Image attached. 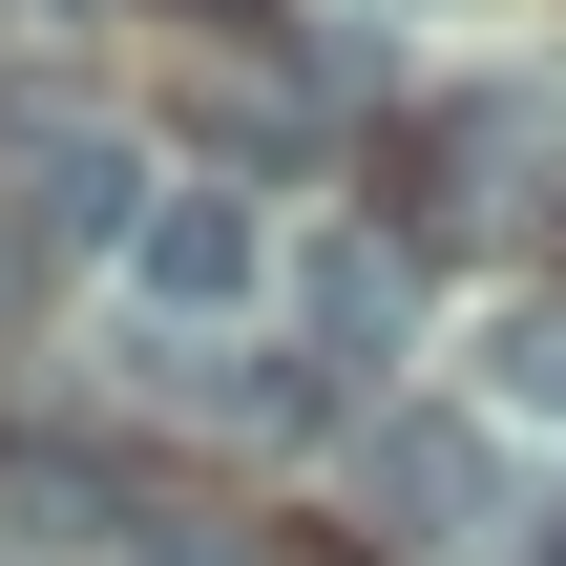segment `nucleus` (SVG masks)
Here are the masks:
<instances>
[{"instance_id":"nucleus-3","label":"nucleus","mask_w":566,"mask_h":566,"mask_svg":"<svg viewBox=\"0 0 566 566\" xmlns=\"http://www.w3.org/2000/svg\"><path fill=\"white\" fill-rule=\"evenodd\" d=\"M0 168H21V210H42V252H126L168 189H147V147L126 126H84V105H0Z\"/></svg>"},{"instance_id":"nucleus-1","label":"nucleus","mask_w":566,"mask_h":566,"mask_svg":"<svg viewBox=\"0 0 566 566\" xmlns=\"http://www.w3.org/2000/svg\"><path fill=\"white\" fill-rule=\"evenodd\" d=\"M126 294H147L168 336H231V315L273 294V210H252V189H168V210L126 231Z\"/></svg>"},{"instance_id":"nucleus-4","label":"nucleus","mask_w":566,"mask_h":566,"mask_svg":"<svg viewBox=\"0 0 566 566\" xmlns=\"http://www.w3.org/2000/svg\"><path fill=\"white\" fill-rule=\"evenodd\" d=\"M399 336H420V252H399V231H315V252H294V357H315L336 399H378Z\"/></svg>"},{"instance_id":"nucleus-2","label":"nucleus","mask_w":566,"mask_h":566,"mask_svg":"<svg viewBox=\"0 0 566 566\" xmlns=\"http://www.w3.org/2000/svg\"><path fill=\"white\" fill-rule=\"evenodd\" d=\"M357 504H378V546H483L504 525V441L483 420H357Z\"/></svg>"},{"instance_id":"nucleus-5","label":"nucleus","mask_w":566,"mask_h":566,"mask_svg":"<svg viewBox=\"0 0 566 566\" xmlns=\"http://www.w3.org/2000/svg\"><path fill=\"white\" fill-rule=\"evenodd\" d=\"M462 378H483V420H566V294H504L462 336Z\"/></svg>"},{"instance_id":"nucleus-6","label":"nucleus","mask_w":566,"mask_h":566,"mask_svg":"<svg viewBox=\"0 0 566 566\" xmlns=\"http://www.w3.org/2000/svg\"><path fill=\"white\" fill-rule=\"evenodd\" d=\"M21 273H42V210H21V189H0V294H21Z\"/></svg>"}]
</instances>
